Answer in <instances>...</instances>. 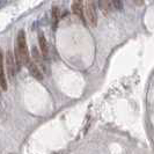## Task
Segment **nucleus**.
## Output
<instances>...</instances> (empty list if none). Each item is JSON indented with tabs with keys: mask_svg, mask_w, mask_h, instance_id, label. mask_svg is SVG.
<instances>
[{
	"mask_svg": "<svg viewBox=\"0 0 154 154\" xmlns=\"http://www.w3.org/2000/svg\"><path fill=\"white\" fill-rule=\"evenodd\" d=\"M52 20H54V23L57 24V22L59 20V10H58V7L52 8Z\"/></svg>",
	"mask_w": 154,
	"mask_h": 154,
	"instance_id": "9d476101",
	"label": "nucleus"
},
{
	"mask_svg": "<svg viewBox=\"0 0 154 154\" xmlns=\"http://www.w3.org/2000/svg\"><path fill=\"white\" fill-rule=\"evenodd\" d=\"M0 89L7 90V79L5 74V62H4V54L0 49Z\"/></svg>",
	"mask_w": 154,
	"mask_h": 154,
	"instance_id": "20e7f679",
	"label": "nucleus"
},
{
	"mask_svg": "<svg viewBox=\"0 0 154 154\" xmlns=\"http://www.w3.org/2000/svg\"><path fill=\"white\" fill-rule=\"evenodd\" d=\"M72 12L73 14H76L77 16H79L84 23H86L85 21V14H84V1L82 0H73L72 2Z\"/></svg>",
	"mask_w": 154,
	"mask_h": 154,
	"instance_id": "39448f33",
	"label": "nucleus"
},
{
	"mask_svg": "<svg viewBox=\"0 0 154 154\" xmlns=\"http://www.w3.org/2000/svg\"><path fill=\"white\" fill-rule=\"evenodd\" d=\"M28 70H29V72H30V74L33 76L35 79H37V80H43V73H42V71H41V68L38 67L37 64H35L34 62H29V64H28Z\"/></svg>",
	"mask_w": 154,
	"mask_h": 154,
	"instance_id": "423d86ee",
	"label": "nucleus"
},
{
	"mask_svg": "<svg viewBox=\"0 0 154 154\" xmlns=\"http://www.w3.org/2000/svg\"><path fill=\"white\" fill-rule=\"evenodd\" d=\"M84 14L86 15V19H87L89 26L95 28L98 26V14H96V7H95L94 0L86 1L85 8H84Z\"/></svg>",
	"mask_w": 154,
	"mask_h": 154,
	"instance_id": "f03ea898",
	"label": "nucleus"
},
{
	"mask_svg": "<svg viewBox=\"0 0 154 154\" xmlns=\"http://www.w3.org/2000/svg\"><path fill=\"white\" fill-rule=\"evenodd\" d=\"M32 55H33L34 63H35V64H40V63H42L41 52L37 50V48H36V46H33V49H32Z\"/></svg>",
	"mask_w": 154,
	"mask_h": 154,
	"instance_id": "1a4fd4ad",
	"label": "nucleus"
},
{
	"mask_svg": "<svg viewBox=\"0 0 154 154\" xmlns=\"http://www.w3.org/2000/svg\"><path fill=\"white\" fill-rule=\"evenodd\" d=\"M0 90H1V89H0Z\"/></svg>",
	"mask_w": 154,
	"mask_h": 154,
	"instance_id": "f8f14e48",
	"label": "nucleus"
},
{
	"mask_svg": "<svg viewBox=\"0 0 154 154\" xmlns=\"http://www.w3.org/2000/svg\"><path fill=\"white\" fill-rule=\"evenodd\" d=\"M99 7L104 15H109L111 11L114 10L111 0H99Z\"/></svg>",
	"mask_w": 154,
	"mask_h": 154,
	"instance_id": "6e6552de",
	"label": "nucleus"
},
{
	"mask_svg": "<svg viewBox=\"0 0 154 154\" xmlns=\"http://www.w3.org/2000/svg\"><path fill=\"white\" fill-rule=\"evenodd\" d=\"M111 4H112V7H114L115 10H120V11H121L122 7H123L122 0H111Z\"/></svg>",
	"mask_w": 154,
	"mask_h": 154,
	"instance_id": "9b49d317",
	"label": "nucleus"
},
{
	"mask_svg": "<svg viewBox=\"0 0 154 154\" xmlns=\"http://www.w3.org/2000/svg\"><path fill=\"white\" fill-rule=\"evenodd\" d=\"M4 62H5V67L7 70V74H8V78H13L15 77V73L18 72L16 71V66H15V59H14V55L12 51H7L6 52V56L4 57Z\"/></svg>",
	"mask_w": 154,
	"mask_h": 154,
	"instance_id": "7ed1b4c3",
	"label": "nucleus"
},
{
	"mask_svg": "<svg viewBox=\"0 0 154 154\" xmlns=\"http://www.w3.org/2000/svg\"><path fill=\"white\" fill-rule=\"evenodd\" d=\"M38 44H40V50H41V54L43 57H48L49 55V46H48V42H46V38L44 36V34L42 32L38 33Z\"/></svg>",
	"mask_w": 154,
	"mask_h": 154,
	"instance_id": "0eeeda50",
	"label": "nucleus"
},
{
	"mask_svg": "<svg viewBox=\"0 0 154 154\" xmlns=\"http://www.w3.org/2000/svg\"><path fill=\"white\" fill-rule=\"evenodd\" d=\"M14 59H15V66H16L18 71L21 70L22 65L27 66L30 62L29 52H28V45H27V41H26V33L23 29H21L16 36Z\"/></svg>",
	"mask_w": 154,
	"mask_h": 154,
	"instance_id": "f257e3e1",
	"label": "nucleus"
}]
</instances>
